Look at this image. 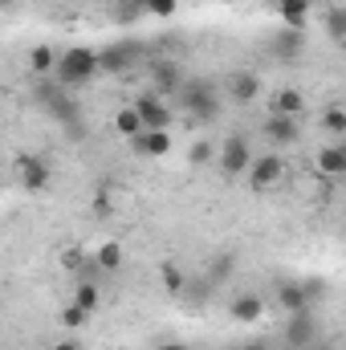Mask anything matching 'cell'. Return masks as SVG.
Segmentation results:
<instances>
[{"instance_id":"6da1fadb","label":"cell","mask_w":346,"mask_h":350,"mask_svg":"<svg viewBox=\"0 0 346 350\" xmlns=\"http://www.w3.org/2000/svg\"><path fill=\"white\" fill-rule=\"evenodd\" d=\"M62 90H82L98 78V49L94 45H70L57 53V66L49 74Z\"/></svg>"},{"instance_id":"7a4b0ae2","label":"cell","mask_w":346,"mask_h":350,"mask_svg":"<svg viewBox=\"0 0 346 350\" xmlns=\"http://www.w3.org/2000/svg\"><path fill=\"white\" fill-rule=\"evenodd\" d=\"M175 94H179V106L191 118H216L220 114V90L208 78H183V86L175 90Z\"/></svg>"},{"instance_id":"3957f363","label":"cell","mask_w":346,"mask_h":350,"mask_svg":"<svg viewBox=\"0 0 346 350\" xmlns=\"http://www.w3.org/2000/svg\"><path fill=\"white\" fill-rule=\"evenodd\" d=\"M249 187L253 191H277V187H285V179H289V163L273 151V155H257L253 163H249Z\"/></svg>"},{"instance_id":"277c9868","label":"cell","mask_w":346,"mask_h":350,"mask_svg":"<svg viewBox=\"0 0 346 350\" xmlns=\"http://www.w3.org/2000/svg\"><path fill=\"white\" fill-rule=\"evenodd\" d=\"M249 163H253V151H249V139H245V135H228V139L216 147V167H220L224 179L245 175Z\"/></svg>"},{"instance_id":"5b68a950","label":"cell","mask_w":346,"mask_h":350,"mask_svg":"<svg viewBox=\"0 0 346 350\" xmlns=\"http://www.w3.org/2000/svg\"><path fill=\"white\" fill-rule=\"evenodd\" d=\"M131 110L139 114L143 131H168V126H172V110H168V102H163V98H159L155 90L139 94V98L131 102Z\"/></svg>"},{"instance_id":"8992f818","label":"cell","mask_w":346,"mask_h":350,"mask_svg":"<svg viewBox=\"0 0 346 350\" xmlns=\"http://www.w3.org/2000/svg\"><path fill=\"white\" fill-rule=\"evenodd\" d=\"M16 179L25 191H45L53 187V167L41 155H16Z\"/></svg>"},{"instance_id":"52a82bcc","label":"cell","mask_w":346,"mask_h":350,"mask_svg":"<svg viewBox=\"0 0 346 350\" xmlns=\"http://www.w3.org/2000/svg\"><path fill=\"white\" fill-rule=\"evenodd\" d=\"M318 334H322V326H318V318H314V310H306V314H289V326H285V342L293 350H306L318 342Z\"/></svg>"},{"instance_id":"ba28073f","label":"cell","mask_w":346,"mask_h":350,"mask_svg":"<svg viewBox=\"0 0 346 350\" xmlns=\"http://www.w3.org/2000/svg\"><path fill=\"white\" fill-rule=\"evenodd\" d=\"M135 62V41H118V45H106L98 49V74H127Z\"/></svg>"},{"instance_id":"9c48e42d","label":"cell","mask_w":346,"mask_h":350,"mask_svg":"<svg viewBox=\"0 0 346 350\" xmlns=\"http://www.w3.org/2000/svg\"><path fill=\"white\" fill-rule=\"evenodd\" d=\"M314 167H318V175H326V179H338V175H346V139L326 143V147L314 155Z\"/></svg>"},{"instance_id":"30bf717a","label":"cell","mask_w":346,"mask_h":350,"mask_svg":"<svg viewBox=\"0 0 346 350\" xmlns=\"http://www.w3.org/2000/svg\"><path fill=\"white\" fill-rule=\"evenodd\" d=\"M131 147H135V155L163 159V155L172 151V131H139V135L131 139Z\"/></svg>"},{"instance_id":"8fae6325","label":"cell","mask_w":346,"mask_h":350,"mask_svg":"<svg viewBox=\"0 0 346 350\" xmlns=\"http://www.w3.org/2000/svg\"><path fill=\"white\" fill-rule=\"evenodd\" d=\"M265 139H269V143H277V147H293V143L302 139V126H297V118L269 114V122H265Z\"/></svg>"},{"instance_id":"7c38bea8","label":"cell","mask_w":346,"mask_h":350,"mask_svg":"<svg viewBox=\"0 0 346 350\" xmlns=\"http://www.w3.org/2000/svg\"><path fill=\"white\" fill-rule=\"evenodd\" d=\"M277 306H281V314H306V310H314L310 301H306V289H302V281H277Z\"/></svg>"},{"instance_id":"4fadbf2b","label":"cell","mask_w":346,"mask_h":350,"mask_svg":"<svg viewBox=\"0 0 346 350\" xmlns=\"http://www.w3.org/2000/svg\"><path fill=\"white\" fill-rule=\"evenodd\" d=\"M183 86V70L175 62H151V90L163 98V94H175Z\"/></svg>"},{"instance_id":"5bb4252c","label":"cell","mask_w":346,"mask_h":350,"mask_svg":"<svg viewBox=\"0 0 346 350\" xmlns=\"http://www.w3.org/2000/svg\"><path fill=\"white\" fill-rule=\"evenodd\" d=\"M306 110V94L293 86H281L273 98H269V114H281V118H297Z\"/></svg>"},{"instance_id":"9a60e30c","label":"cell","mask_w":346,"mask_h":350,"mask_svg":"<svg viewBox=\"0 0 346 350\" xmlns=\"http://www.w3.org/2000/svg\"><path fill=\"white\" fill-rule=\"evenodd\" d=\"M228 90H232V102L249 106V102L261 94V78L249 74V70H237V74H228Z\"/></svg>"},{"instance_id":"2e32d148","label":"cell","mask_w":346,"mask_h":350,"mask_svg":"<svg viewBox=\"0 0 346 350\" xmlns=\"http://www.w3.org/2000/svg\"><path fill=\"white\" fill-rule=\"evenodd\" d=\"M310 8H314V0H277V12H281L285 29H306Z\"/></svg>"},{"instance_id":"e0dca14e","label":"cell","mask_w":346,"mask_h":350,"mask_svg":"<svg viewBox=\"0 0 346 350\" xmlns=\"http://www.w3.org/2000/svg\"><path fill=\"white\" fill-rule=\"evenodd\" d=\"M228 314H232L237 322H257L261 314H265V301H261L257 293H241V297L228 306Z\"/></svg>"},{"instance_id":"ac0fdd59","label":"cell","mask_w":346,"mask_h":350,"mask_svg":"<svg viewBox=\"0 0 346 350\" xmlns=\"http://www.w3.org/2000/svg\"><path fill=\"white\" fill-rule=\"evenodd\" d=\"M53 66H57V49H53V45H33V49H29V70H33L37 78H49Z\"/></svg>"},{"instance_id":"d6986e66","label":"cell","mask_w":346,"mask_h":350,"mask_svg":"<svg viewBox=\"0 0 346 350\" xmlns=\"http://www.w3.org/2000/svg\"><path fill=\"white\" fill-rule=\"evenodd\" d=\"M90 261L98 265V273H118L122 269V245L118 241H106V245H98V253Z\"/></svg>"},{"instance_id":"ffe728a7","label":"cell","mask_w":346,"mask_h":350,"mask_svg":"<svg viewBox=\"0 0 346 350\" xmlns=\"http://www.w3.org/2000/svg\"><path fill=\"white\" fill-rule=\"evenodd\" d=\"M159 277H163V289H168L172 297H183V293H187V273H183L175 261L159 265Z\"/></svg>"},{"instance_id":"44dd1931","label":"cell","mask_w":346,"mask_h":350,"mask_svg":"<svg viewBox=\"0 0 346 350\" xmlns=\"http://www.w3.org/2000/svg\"><path fill=\"white\" fill-rule=\"evenodd\" d=\"M322 126H326L334 139H346V106L343 102H330V106L322 110Z\"/></svg>"},{"instance_id":"7402d4cb","label":"cell","mask_w":346,"mask_h":350,"mask_svg":"<svg viewBox=\"0 0 346 350\" xmlns=\"http://www.w3.org/2000/svg\"><path fill=\"white\" fill-rule=\"evenodd\" d=\"M98 301H102L98 285L82 277V281H78V289H74V301H70V306H78V310H86V314H94V310H98Z\"/></svg>"},{"instance_id":"603a6c76","label":"cell","mask_w":346,"mask_h":350,"mask_svg":"<svg viewBox=\"0 0 346 350\" xmlns=\"http://www.w3.org/2000/svg\"><path fill=\"white\" fill-rule=\"evenodd\" d=\"M302 33H306V29H285V33H277V45H273L277 57H297V53H302V41H306Z\"/></svg>"},{"instance_id":"cb8c5ba5","label":"cell","mask_w":346,"mask_h":350,"mask_svg":"<svg viewBox=\"0 0 346 350\" xmlns=\"http://www.w3.org/2000/svg\"><path fill=\"white\" fill-rule=\"evenodd\" d=\"M114 131H118V135H122V139L131 143V139H135V135L143 131V122H139V114H135L131 106H122V110L114 114Z\"/></svg>"},{"instance_id":"d4e9b609","label":"cell","mask_w":346,"mask_h":350,"mask_svg":"<svg viewBox=\"0 0 346 350\" xmlns=\"http://www.w3.org/2000/svg\"><path fill=\"white\" fill-rule=\"evenodd\" d=\"M326 29H330V41H338L343 45L346 41V8H326Z\"/></svg>"},{"instance_id":"484cf974","label":"cell","mask_w":346,"mask_h":350,"mask_svg":"<svg viewBox=\"0 0 346 350\" xmlns=\"http://www.w3.org/2000/svg\"><path fill=\"white\" fill-rule=\"evenodd\" d=\"M187 155H191V163H196V167H204V163H212V159H216V143L200 139V143H196V147H191Z\"/></svg>"},{"instance_id":"4316f807","label":"cell","mask_w":346,"mask_h":350,"mask_svg":"<svg viewBox=\"0 0 346 350\" xmlns=\"http://www.w3.org/2000/svg\"><path fill=\"white\" fill-rule=\"evenodd\" d=\"M302 289H306V301H310V306H318V301L326 297V281H322V277H306Z\"/></svg>"},{"instance_id":"83f0119b","label":"cell","mask_w":346,"mask_h":350,"mask_svg":"<svg viewBox=\"0 0 346 350\" xmlns=\"http://www.w3.org/2000/svg\"><path fill=\"white\" fill-rule=\"evenodd\" d=\"M139 16H143V8H139L135 0H122V4L114 8V21H122V25H135Z\"/></svg>"},{"instance_id":"f1b7e54d","label":"cell","mask_w":346,"mask_h":350,"mask_svg":"<svg viewBox=\"0 0 346 350\" xmlns=\"http://www.w3.org/2000/svg\"><path fill=\"white\" fill-rule=\"evenodd\" d=\"M86 310H78V306H66V310H62V326H66V330H78V326H86Z\"/></svg>"},{"instance_id":"f546056e","label":"cell","mask_w":346,"mask_h":350,"mask_svg":"<svg viewBox=\"0 0 346 350\" xmlns=\"http://www.w3.org/2000/svg\"><path fill=\"white\" fill-rule=\"evenodd\" d=\"M228 269H232V257H220V261H212L208 277H212V281H228Z\"/></svg>"},{"instance_id":"4dcf8cb0","label":"cell","mask_w":346,"mask_h":350,"mask_svg":"<svg viewBox=\"0 0 346 350\" xmlns=\"http://www.w3.org/2000/svg\"><path fill=\"white\" fill-rule=\"evenodd\" d=\"M53 350H82V342H74V338H62V342H53Z\"/></svg>"},{"instance_id":"1f68e13d","label":"cell","mask_w":346,"mask_h":350,"mask_svg":"<svg viewBox=\"0 0 346 350\" xmlns=\"http://www.w3.org/2000/svg\"><path fill=\"white\" fill-rule=\"evenodd\" d=\"M155 350H187L183 342H163V347H155Z\"/></svg>"},{"instance_id":"d6a6232c","label":"cell","mask_w":346,"mask_h":350,"mask_svg":"<svg viewBox=\"0 0 346 350\" xmlns=\"http://www.w3.org/2000/svg\"><path fill=\"white\" fill-rule=\"evenodd\" d=\"M310 350H334V347H326V342H314V347H310Z\"/></svg>"},{"instance_id":"836d02e7","label":"cell","mask_w":346,"mask_h":350,"mask_svg":"<svg viewBox=\"0 0 346 350\" xmlns=\"http://www.w3.org/2000/svg\"><path fill=\"white\" fill-rule=\"evenodd\" d=\"M12 4H16V0H0V8H12Z\"/></svg>"},{"instance_id":"e575fe53","label":"cell","mask_w":346,"mask_h":350,"mask_svg":"<svg viewBox=\"0 0 346 350\" xmlns=\"http://www.w3.org/2000/svg\"><path fill=\"white\" fill-rule=\"evenodd\" d=\"M285 350H293V347H285Z\"/></svg>"}]
</instances>
